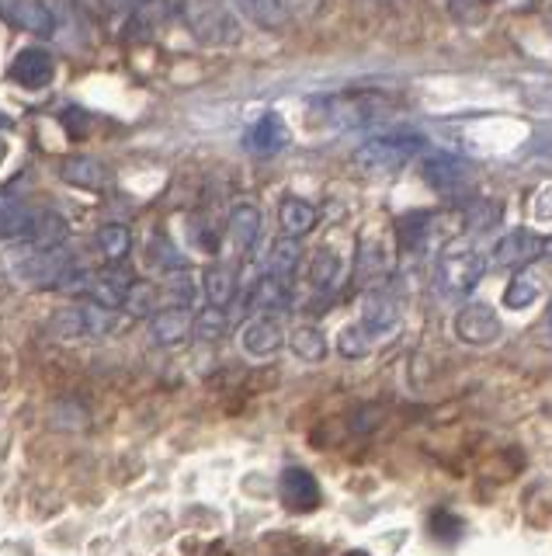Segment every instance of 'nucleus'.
Returning <instances> with one entry per match:
<instances>
[{
    "label": "nucleus",
    "mask_w": 552,
    "mask_h": 556,
    "mask_svg": "<svg viewBox=\"0 0 552 556\" xmlns=\"http://www.w3.org/2000/svg\"><path fill=\"white\" fill-rule=\"evenodd\" d=\"M115 8H126V11H136V8H143V4H150V0H112Z\"/></svg>",
    "instance_id": "35"
},
{
    "label": "nucleus",
    "mask_w": 552,
    "mask_h": 556,
    "mask_svg": "<svg viewBox=\"0 0 552 556\" xmlns=\"http://www.w3.org/2000/svg\"><path fill=\"white\" fill-rule=\"evenodd\" d=\"M389 271H393V254L383 240L375 237H365L358 243L355 251V261H351V278L358 289H378L389 282Z\"/></svg>",
    "instance_id": "11"
},
{
    "label": "nucleus",
    "mask_w": 552,
    "mask_h": 556,
    "mask_svg": "<svg viewBox=\"0 0 552 556\" xmlns=\"http://www.w3.org/2000/svg\"><path fill=\"white\" fill-rule=\"evenodd\" d=\"M0 161H4V139H0Z\"/></svg>",
    "instance_id": "36"
},
{
    "label": "nucleus",
    "mask_w": 552,
    "mask_h": 556,
    "mask_svg": "<svg viewBox=\"0 0 552 556\" xmlns=\"http://www.w3.org/2000/svg\"><path fill=\"white\" fill-rule=\"evenodd\" d=\"M170 8L178 11V17L198 42L213 49H230L244 35L230 0H170Z\"/></svg>",
    "instance_id": "2"
},
{
    "label": "nucleus",
    "mask_w": 552,
    "mask_h": 556,
    "mask_svg": "<svg viewBox=\"0 0 552 556\" xmlns=\"http://www.w3.org/2000/svg\"><path fill=\"white\" fill-rule=\"evenodd\" d=\"M421 170L427 185H435L438 191H459L470 181V164H465L462 156H448V153H427Z\"/></svg>",
    "instance_id": "21"
},
{
    "label": "nucleus",
    "mask_w": 552,
    "mask_h": 556,
    "mask_svg": "<svg viewBox=\"0 0 552 556\" xmlns=\"http://www.w3.org/2000/svg\"><path fill=\"white\" fill-rule=\"evenodd\" d=\"M320 223V208L313 202H306L299 195H285L279 202V226H282V237L292 240H303L306 233H313Z\"/></svg>",
    "instance_id": "22"
},
{
    "label": "nucleus",
    "mask_w": 552,
    "mask_h": 556,
    "mask_svg": "<svg viewBox=\"0 0 552 556\" xmlns=\"http://www.w3.org/2000/svg\"><path fill=\"white\" fill-rule=\"evenodd\" d=\"M306 278H309V286H313L317 292H334L341 286V278H344V261L341 254L334 251H317L313 257H309V265H306Z\"/></svg>",
    "instance_id": "26"
},
{
    "label": "nucleus",
    "mask_w": 552,
    "mask_h": 556,
    "mask_svg": "<svg viewBox=\"0 0 552 556\" xmlns=\"http://www.w3.org/2000/svg\"><path fill=\"white\" fill-rule=\"evenodd\" d=\"M375 334L365 327V324H348L337 334V352L344 355V358H351V362H358V358H369L372 355V348H375Z\"/></svg>",
    "instance_id": "30"
},
{
    "label": "nucleus",
    "mask_w": 552,
    "mask_h": 556,
    "mask_svg": "<svg viewBox=\"0 0 552 556\" xmlns=\"http://www.w3.org/2000/svg\"><path fill=\"white\" fill-rule=\"evenodd\" d=\"M129 286H132V275L126 268L112 265L105 271H91V282H88V289H84V300L101 303L108 309H123Z\"/></svg>",
    "instance_id": "20"
},
{
    "label": "nucleus",
    "mask_w": 552,
    "mask_h": 556,
    "mask_svg": "<svg viewBox=\"0 0 552 556\" xmlns=\"http://www.w3.org/2000/svg\"><path fill=\"white\" fill-rule=\"evenodd\" d=\"M317 112L334 129H372L386 115V101L378 94H337L317 101Z\"/></svg>",
    "instance_id": "5"
},
{
    "label": "nucleus",
    "mask_w": 552,
    "mask_h": 556,
    "mask_svg": "<svg viewBox=\"0 0 552 556\" xmlns=\"http://www.w3.org/2000/svg\"><path fill=\"white\" fill-rule=\"evenodd\" d=\"M230 4L244 14L251 25L265 28V31H282L288 25L285 0H230Z\"/></svg>",
    "instance_id": "24"
},
{
    "label": "nucleus",
    "mask_w": 552,
    "mask_h": 556,
    "mask_svg": "<svg viewBox=\"0 0 552 556\" xmlns=\"http://www.w3.org/2000/svg\"><path fill=\"white\" fill-rule=\"evenodd\" d=\"M288 348H292V355L303 358V362H323L326 358V334L317 327V324H299V327H292V334H288Z\"/></svg>",
    "instance_id": "27"
},
{
    "label": "nucleus",
    "mask_w": 552,
    "mask_h": 556,
    "mask_svg": "<svg viewBox=\"0 0 552 556\" xmlns=\"http://www.w3.org/2000/svg\"><path fill=\"white\" fill-rule=\"evenodd\" d=\"M545 254V240L531 230H508L504 237H497L493 251H490V265L493 268H511V271H522L528 268L531 261H539Z\"/></svg>",
    "instance_id": "9"
},
{
    "label": "nucleus",
    "mask_w": 552,
    "mask_h": 556,
    "mask_svg": "<svg viewBox=\"0 0 552 556\" xmlns=\"http://www.w3.org/2000/svg\"><path fill=\"white\" fill-rule=\"evenodd\" d=\"M285 143H288V126H285V122H282L279 115H274V112H268V115L257 118L254 126L247 129V136H244V147H247L251 153H261V156L279 153Z\"/></svg>",
    "instance_id": "23"
},
{
    "label": "nucleus",
    "mask_w": 552,
    "mask_h": 556,
    "mask_svg": "<svg viewBox=\"0 0 552 556\" xmlns=\"http://www.w3.org/2000/svg\"><path fill=\"white\" fill-rule=\"evenodd\" d=\"M192 327H195V317L184 306H161L146 320L150 341L157 344V348H178V344H184L188 338H192Z\"/></svg>",
    "instance_id": "16"
},
{
    "label": "nucleus",
    "mask_w": 552,
    "mask_h": 556,
    "mask_svg": "<svg viewBox=\"0 0 552 556\" xmlns=\"http://www.w3.org/2000/svg\"><path fill=\"white\" fill-rule=\"evenodd\" d=\"M487 265H490V261L483 257L479 251H473V248L445 251L441 261H438V271H435L441 292L452 295V300H462V295H470L483 282V275H487Z\"/></svg>",
    "instance_id": "6"
},
{
    "label": "nucleus",
    "mask_w": 552,
    "mask_h": 556,
    "mask_svg": "<svg viewBox=\"0 0 552 556\" xmlns=\"http://www.w3.org/2000/svg\"><path fill=\"white\" fill-rule=\"evenodd\" d=\"M80 257L74 254L70 243H46V248H36V243H22V251L11 254V278L31 286V289H56L63 292L66 282L80 271Z\"/></svg>",
    "instance_id": "1"
},
{
    "label": "nucleus",
    "mask_w": 552,
    "mask_h": 556,
    "mask_svg": "<svg viewBox=\"0 0 552 556\" xmlns=\"http://www.w3.org/2000/svg\"><path fill=\"white\" fill-rule=\"evenodd\" d=\"M285 344V324L282 313H254V317L240 330V348L251 358H268Z\"/></svg>",
    "instance_id": "13"
},
{
    "label": "nucleus",
    "mask_w": 552,
    "mask_h": 556,
    "mask_svg": "<svg viewBox=\"0 0 552 556\" xmlns=\"http://www.w3.org/2000/svg\"><path fill=\"white\" fill-rule=\"evenodd\" d=\"M549 320H552V303H549Z\"/></svg>",
    "instance_id": "37"
},
{
    "label": "nucleus",
    "mask_w": 552,
    "mask_h": 556,
    "mask_svg": "<svg viewBox=\"0 0 552 556\" xmlns=\"http://www.w3.org/2000/svg\"><path fill=\"white\" fill-rule=\"evenodd\" d=\"M421 153H427V139L413 129H389L369 136L365 143L355 150V164L365 170H396L407 161H418Z\"/></svg>",
    "instance_id": "4"
},
{
    "label": "nucleus",
    "mask_w": 552,
    "mask_h": 556,
    "mask_svg": "<svg viewBox=\"0 0 552 556\" xmlns=\"http://www.w3.org/2000/svg\"><path fill=\"white\" fill-rule=\"evenodd\" d=\"M161 309V292L153 282H143V278H132V286L123 300V313L126 317H136V320H150L153 313Z\"/></svg>",
    "instance_id": "29"
},
{
    "label": "nucleus",
    "mask_w": 552,
    "mask_h": 556,
    "mask_svg": "<svg viewBox=\"0 0 552 556\" xmlns=\"http://www.w3.org/2000/svg\"><path fill=\"white\" fill-rule=\"evenodd\" d=\"M483 4H493V0H483Z\"/></svg>",
    "instance_id": "38"
},
{
    "label": "nucleus",
    "mask_w": 552,
    "mask_h": 556,
    "mask_svg": "<svg viewBox=\"0 0 552 556\" xmlns=\"http://www.w3.org/2000/svg\"><path fill=\"white\" fill-rule=\"evenodd\" d=\"M188 237H192V243H195V251H202V254H219V233L213 230L209 223H198V219H192L188 223Z\"/></svg>",
    "instance_id": "34"
},
{
    "label": "nucleus",
    "mask_w": 552,
    "mask_h": 556,
    "mask_svg": "<svg viewBox=\"0 0 552 556\" xmlns=\"http://www.w3.org/2000/svg\"><path fill=\"white\" fill-rule=\"evenodd\" d=\"M279 494H282V504H288L292 511H313L320 504V483L309 469L288 466V469H282Z\"/></svg>",
    "instance_id": "19"
},
{
    "label": "nucleus",
    "mask_w": 552,
    "mask_h": 556,
    "mask_svg": "<svg viewBox=\"0 0 552 556\" xmlns=\"http://www.w3.org/2000/svg\"><path fill=\"white\" fill-rule=\"evenodd\" d=\"M455 338L465 341V344H493L500 334H504V324H500L497 309L487 306V303H465L459 313H455Z\"/></svg>",
    "instance_id": "12"
},
{
    "label": "nucleus",
    "mask_w": 552,
    "mask_h": 556,
    "mask_svg": "<svg viewBox=\"0 0 552 556\" xmlns=\"http://www.w3.org/2000/svg\"><path fill=\"white\" fill-rule=\"evenodd\" d=\"M123 317H118V309H108L101 303H70L56 309L53 317H49V330H53L56 338L63 341H98V338H112L115 330H123Z\"/></svg>",
    "instance_id": "3"
},
{
    "label": "nucleus",
    "mask_w": 552,
    "mask_h": 556,
    "mask_svg": "<svg viewBox=\"0 0 552 556\" xmlns=\"http://www.w3.org/2000/svg\"><path fill=\"white\" fill-rule=\"evenodd\" d=\"M261 226H265V216H261V205H257L254 199H236L230 205L227 237L240 254H254L257 240H261Z\"/></svg>",
    "instance_id": "14"
},
{
    "label": "nucleus",
    "mask_w": 552,
    "mask_h": 556,
    "mask_svg": "<svg viewBox=\"0 0 552 556\" xmlns=\"http://www.w3.org/2000/svg\"><path fill=\"white\" fill-rule=\"evenodd\" d=\"M539 282L522 268L517 271L511 282H508V289H504V306H511V309H528L535 300H539Z\"/></svg>",
    "instance_id": "33"
},
{
    "label": "nucleus",
    "mask_w": 552,
    "mask_h": 556,
    "mask_svg": "<svg viewBox=\"0 0 552 556\" xmlns=\"http://www.w3.org/2000/svg\"><path fill=\"white\" fill-rule=\"evenodd\" d=\"M455 233V223H448V213H431V208H413L396 219V240L407 254L435 248Z\"/></svg>",
    "instance_id": "7"
},
{
    "label": "nucleus",
    "mask_w": 552,
    "mask_h": 556,
    "mask_svg": "<svg viewBox=\"0 0 552 556\" xmlns=\"http://www.w3.org/2000/svg\"><path fill=\"white\" fill-rule=\"evenodd\" d=\"M94 248L108 265H123V261L132 254V230L126 223H105L94 233Z\"/></svg>",
    "instance_id": "25"
},
{
    "label": "nucleus",
    "mask_w": 552,
    "mask_h": 556,
    "mask_svg": "<svg viewBox=\"0 0 552 556\" xmlns=\"http://www.w3.org/2000/svg\"><path fill=\"white\" fill-rule=\"evenodd\" d=\"M400 300L389 292V286H378L365 292V303H361V324H365L375 338H386L400 327Z\"/></svg>",
    "instance_id": "15"
},
{
    "label": "nucleus",
    "mask_w": 552,
    "mask_h": 556,
    "mask_svg": "<svg viewBox=\"0 0 552 556\" xmlns=\"http://www.w3.org/2000/svg\"><path fill=\"white\" fill-rule=\"evenodd\" d=\"M299 261H303L299 243L292 240V237H282L279 243H271V251H268V257H265V271H274V275L292 278V275L299 271Z\"/></svg>",
    "instance_id": "32"
},
{
    "label": "nucleus",
    "mask_w": 552,
    "mask_h": 556,
    "mask_svg": "<svg viewBox=\"0 0 552 556\" xmlns=\"http://www.w3.org/2000/svg\"><path fill=\"white\" fill-rule=\"evenodd\" d=\"M60 178L70 188H80V191H105L112 185V174H108L105 161H98V156H91V153L66 156V161L60 164Z\"/></svg>",
    "instance_id": "18"
},
{
    "label": "nucleus",
    "mask_w": 552,
    "mask_h": 556,
    "mask_svg": "<svg viewBox=\"0 0 552 556\" xmlns=\"http://www.w3.org/2000/svg\"><path fill=\"white\" fill-rule=\"evenodd\" d=\"M292 278L274 275V271H261L257 282L247 289V306L254 313H285L292 306Z\"/></svg>",
    "instance_id": "17"
},
{
    "label": "nucleus",
    "mask_w": 552,
    "mask_h": 556,
    "mask_svg": "<svg viewBox=\"0 0 552 556\" xmlns=\"http://www.w3.org/2000/svg\"><path fill=\"white\" fill-rule=\"evenodd\" d=\"M202 292H205V303H216V306H230L233 295H236V275L227 265H209L202 271Z\"/></svg>",
    "instance_id": "28"
},
{
    "label": "nucleus",
    "mask_w": 552,
    "mask_h": 556,
    "mask_svg": "<svg viewBox=\"0 0 552 556\" xmlns=\"http://www.w3.org/2000/svg\"><path fill=\"white\" fill-rule=\"evenodd\" d=\"M227 330H230V313H227V306L205 303V306L195 313L192 334H195L198 341H219V338H227Z\"/></svg>",
    "instance_id": "31"
},
{
    "label": "nucleus",
    "mask_w": 552,
    "mask_h": 556,
    "mask_svg": "<svg viewBox=\"0 0 552 556\" xmlns=\"http://www.w3.org/2000/svg\"><path fill=\"white\" fill-rule=\"evenodd\" d=\"M53 77H56V60L42 46H28L8 63V80L25 87V91H46Z\"/></svg>",
    "instance_id": "10"
},
{
    "label": "nucleus",
    "mask_w": 552,
    "mask_h": 556,
    "mask_svg": "<svg viewBox=\"0 0 552 556\" xmlns=\"http://www.w3.org/2000/svg\"><path fill=\"white\" fill-rule=\"evenodd\" d=\"M0 22L36 35V39H49L56 35V11L46 0H0Z\"/></svg>",
    "instance_id": "8"
}]
</instances>
